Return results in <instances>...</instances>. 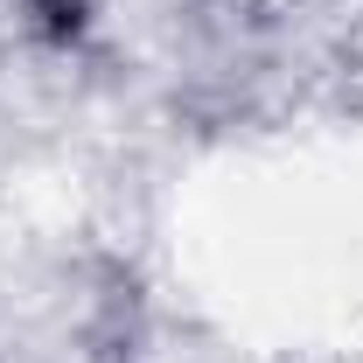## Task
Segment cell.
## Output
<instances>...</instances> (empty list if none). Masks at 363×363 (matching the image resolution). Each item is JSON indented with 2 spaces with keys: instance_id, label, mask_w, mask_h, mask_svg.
<instances>
[{
  "instance_id": "cell-1",
  "label": "cell",
  "mask_w": 363,
  "mask_h": 363,
  "mask_svg": "<svg viewBox=\"0 0 363 363\" xmlns=\"http://www.w3.org/2000/svg\"><path fill=\"white\" fill-rule=\"evenodd\" d=\"M49 28H77V0H35Z\"/></svg>"
}]
</instances>
